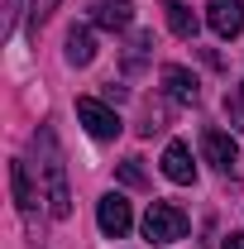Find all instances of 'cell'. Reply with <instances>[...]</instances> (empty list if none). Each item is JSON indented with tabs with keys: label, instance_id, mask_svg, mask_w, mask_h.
<instances>
[{
	"label": "cell",
	"instance_id": "cell-1",
	"mask_svg": "<svg viewBox=\"0 0 244 249\" xmlns=\"http://www.w3.org/2000/svg\"><path fill=\"white\" fill-rule=\"evenodd\" d=\"M34 154H38V182H43L48 216L67 220L72 216V192H67V163H62V149H58V139H53V129H38L34 134Z\"/></svg>",
	"mask_w": 244,
	"mask_h": 249
},
{
	"label": "cell",
	"instance_id": "cell-2",
	"mask_svg": "<svg viewBox=\"0 0 244 249\" xmlns=\"http://www.w3.org/2000/svg\"><path fill=\"white\" fill-rule=\"evenodd\" d=\"M187 230H192V220H187L182 206H173V201H149V211H144V240L173 245V240H187Z\"/></svg>",
	"mask_w": 244,
	"mask_h": 249
},
{
	"label": "cell",
	"instance_id": "cell-3",
	"mask_svg": "<svg viewBox=\"0 0 244 249\" xmlns=\"http://www.w3.org/2000/svg\"><path fill=\"white\" fill-rule=\"evenodd\" d=\"M77 120L87 124L91 139H115V134H120V115H115L105 101H96V96H82V101H77Z\"/></svg>",
	"mask_w": 244,
	"mask_h": 249
},
{
	"label": "cell",
	"instance_id": "cell-4",
	"mask_svg": "<svg viewBox=\"0 0 244 249\" xmlns=\"http://www.w3.org/2000/svg\"><path fill=\"white\" fill-rule=\"evenodd\" d=\"M206 24L215 38H240L244 34V0H211L206 5Z\"/></svg>",
	"mask_w": 244,
	"mask_h": 249
},
{
	"label": "cell",
	"instance_id": "cell-5",
	"mask_svg": "<svg viewBox=\"0 0 244 249\" xmlns=\"http://www.w3.org/2000/svg\"><path fill=\"white\" fill-rule=\"evenodd\" d=\"M201 154H206V163H211L215 173H235V163H240V144L225 134V129H206L201 134Z\"/></svg>",
	"mask_w": 244,
	"mask_h": 249
},
{
	"label": "cell",
	"instance_id": "cell-6",
	"mask_svg": "<svg viewBox=\"0 0 244 249\" xmlns=\"http://www.w3.org/2000/svg\"><path fill=\"white\" fill-rule=\"evenodd\" d=\"M96 220H101V230L110 240H120V235H129V225H134V211H129V201H124L120 192H105L101 206H96Z\"/></svg>",
	"mask_w": 244,
	"mask_h": 249
},
{
	"label": "cell",
	"instance_id": "cell-7",
	"mask_svg": "<svg viewBox=\"0 0 244 249\" xmlns=\"http://www.w3.org/2000/svg\"><path fill=\"white\" fill-rule=\"evenodd\" d=\"M10 187H15V206L24 211V216L34 220V211H38V201H43V187H34V178H29V163H10Z\"/></svg>",
	"mask_w": 244,
	"mask_h": 249
},
{
	"label": "cell",
	"instance_id": "cell-8",
	"mask_svg": "<svg viewBox=\"0 0 244 249\" xmlns=\"http://www.w3.org/2000/svg\"><path fill=\"white\" fill-rule=\"evenodd\" d=\"M163 173H168V182H177V187L196 182V163H192V149L173 139V144L163 149Z\"/></svg>",
	"mask_w": 244,
	"mask_h": 249
},
{
	"label": "cell",
	"instance_id": "cell-9",
	"mask_svg": "<svg viewBox=\"0 0 244 249\" xmlns=\"http://www.w3.org/2000/svg\"><path fill=\"white\" fill-rule=\"evenodd\" d=\"M91 24L96 29H129V24H134V5H129V0H96L91 5Z\"/></svg>",
	"mask_w": 244,
	"mask_h": 249
},
{
	"label": "cell",
	"instance_id": "cell-10",
	"mask_svg": "<svg viewBox=\"0 0 244 249\" xmlns=\"http://www.w3.org/2000/svg\"><path fill=\"white\" fill-rule=\"evenodd\" d=\"M163 91L173 96L177 106H196L201 87H196V77H192L187 67H163Z\"/></svg>",
	"mask_w": 244,
	"mask_h": 249
},
{
	"label": "cell",
	"instance_id": "cell-11",
	"mask_svg": "<svg viewBox=\"0 0 244 249\" xmlns=\"http://www.w3.org/2000/svg\"><path fill=\"white\" fill-rule=\"evenodd\" d=\"M163 19H168V29L177 34V38H196V15L187 10L182 0H168L163 5Z\"/></svg>",
	"mask_w": 244,
	"mask_h": 249
},
{
	"label": "cell",
	"instance_id": "cell-12",
	"mask_svg": "<svg viewBox=\"0 0 244 249\" xmlns=\"http://www.w3.org/2000/svg\"><path fill=\"white\" fill-rule=\"evenodd\" d=\"M91 58H96L91 29H72V34H67V62H72V67H87Z\"/></svg>",
	"mask_w": 244,
	"mask_h": 249
},
{
	"label": "cell",
	"instance_id": "cell-13",
	"mask_svg": "<svg viewBox=\"0 0 244 249\" xmlns=\"http://www.w3.org/2000/svg\"><path fill=\"white\" fill-rule=\"evenodd\" d=\"M225 115H230V124H235V129H244V82L225 96Z\"/></svg>",
	"mask_w": 244,
	"mask_h": 249
},
{
	"label": "cell",
	"instance_id": "cell-14",
	"mask_svg": "<svg viewBox=\"0 0 244 249\" xmlns=\"http://www.w3.org/2000/svg\"><path fill=\"white\" fill-rule=\"evenodd\" d=\"M53 10H58V0H29V29L38 34V24H43Z\"/></svg>",
	"mask_w": 244,
	"mask_h": 249
},
{
	"label": "cell",
	"instance_id": "cell-15",
	"mask_svg": "<svg viewBox=\"0 0 244 249\" xmlns=\"http://www.w3.org/2000/svg\"><path fill=\"white\" fill-rule=\"evenodd\" d=\"M120 178H124V187H144V168H139V158H124V163H120Z\"/></svg>",
	"mask_w": 244,
	"mask_h": 249
},
{
	"label": "cell",
	"instance_id": "cell-16",
	"mask_svg": "<svg viewBox=\"0 0 244 249\" xmlns=\"http://www.w3.org/2000/svg\"><path fill=\"white\" fill-rule=\"evenodd\" d=\"M19 10H24V0H5V34H15V24H19Z\"/></svg>",
	"mask_w": 244,
	"mask_h": 249
},
{
	"label": "cell",
	"instance_id": "cell-17",
	"mask_svg": "<svg viewBox=\"0 0 244 249\" xmlns=\"http://www.w3.org/2000/svg\"><path fill=\"white\" fill-rule=\"evenodd\" d=\"M225 249H244V235H225Z\"/></svg>",
	"mask_w": 244,
	"mask_h": 249
}]
</instances>
